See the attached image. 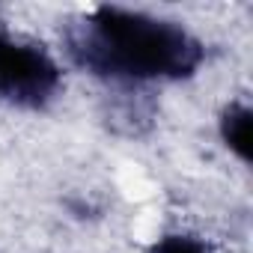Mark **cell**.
Returning a JSON list of instances; mask_svg holds the SVG:
<instances>
[{
    "instance_id": "cell-3",
    "label": "cell",
    "mask_w": 253,
    "mask_h": 253,
    "mask_svg": "<svg viewBox=\"0 0 253 253\" xmlns=\"http://www.w3.org/2000/svg\"><path fill=\"white\" fill-rule=\"evenodd\" d=\"M217 140L220 146L241 164H253V107L247 98H229L217 110Z\"/></svg>"
},
{
    "instance_id": "cell-4",
    "label": "cell",
    "mask_w": 253,
    "mask_h": 253,
    "mask_svg": "<svg viewBox=\"0 0 253 253\" xmlns=\"http://www.w3.org/2000/svg\"><path fill=\"white\" fill-rule=\"evenodd\" d=\"M146 253H214V247L200 232L173 226V229H161L146 244Z\"/></svg>"
},
{
    "instance_id": "cell-1",
    "label": "cell",
    "mask_w": 253,
    "mask_h": 253,
    "mask_svg": "<svg viewBox=\"0 0 253 253\" xmlns=\"http://www.w3.org/2000/svg\"><path fill=\"white\" fill-rule=\"evenodd\" d=\"M66 60L119 92L185 84L209 60L206 42L179 18L131 6H92L63 30Z\"/></svg>"
},
{
    "instance_id": "cell-2",
    "label": "cell",
    "mask_w": 253,
    "mask_h": 253,
    "mask_svg": "<svg viewBox=\"0 0 253 253\" xmlns=\"http://www.w3.org/2000/svg\"><path fill=\"white\" fill-rule=\"evenodd\" d=\"M63 89V60L45 42L15 30L0 15V104L21 113H45Z\"/></svg>"
}]
</instances>
